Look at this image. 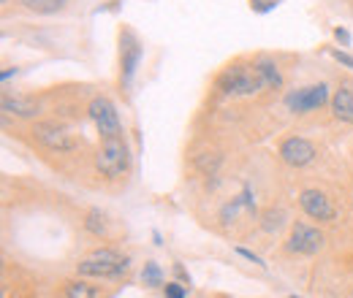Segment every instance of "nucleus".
Wrapping results in <instances>:
<instances>
[{
  "label": "nucleus",
  "mask_w": 353,
  "mask_h": 298,
  "mask_svg": "<svg viewBox=\"0 0 353 298\" xmlns=\"http://www.w3.org/2000/svg\"><path fill=\"white\" fill-rule=\"evenodd\" d=\"M131 266V257H123L114 250H95L85 260L77 263V271L82 277H120Z\"/></svg>",
  "instance_id": "f257e3e1"
},
{
  "label": "nucleus",
  "mask_w": 353,
  "mask_h": 298,
  "mask_svg": "<svg viewBox=\"0 0 353 298\" xmlns=\"http://www.w3.org/2000/svg\"><path fill=\"white\" fill-rule=\"evenodd\" d=\"M95 166H98V171H101L103 176H109V179L123 176V173L128 171V166H131L128 144H125L120 136L103 138V144H101V149H98V155H95Z\"/></svg>",
  "instance_id": "f03ea898"
},
{
  "label": "nucleus",
  "mask_w": 353,
  "mask_h": 298,
  "mask_svg": "<svg viewBox=\"0 0 353 298\" xmlns=\"http://www.w3.org/2000/svg\"><path fill=\"white\" fill-rule=\"evenodd\" d=\"M218 87H221L223 92H228V95H253L264 85H261V79H259L253 65L250 68L248 65H231V68H225L221 74Z\"/></svg>",
  "instance_id": "7ed1b4c3"
},
{
  "label": "nucleus",
  "mask_w": 353,
  "mask_h": 298,
  "mask_svg": "<svg viewBox=\"0 0 353 298\" xmlns=\"http://www.w3.org/2000/svg\"><path fill=\"white\" fill-rule=\"evenodd\" d=\"M90 117L95 123L98 133L103 138H114L123 133V125H120V114H117V106L109 100V98H95L90 103Z\"/></svg>",
  "instance_id": "20e7f679"
},
{
  "label": "nucleus",
  "mask_w": 353,
  "mask_h": 298,
  "mask_svg": "<svg viewBox=\"0 0 353 298\" xmlns=\"http://www.w3.org/2000/svg\"><path fill=\"white\" fill-rule=\"evenodd\" d=\"M329 100V87L326 85H310L302 87V89H294L285 95V106L296 114H307V111H315L321 109L323 103Z\"/></svg>",
  "instance_id": "39448f33"
},
{
  "label": "nucleus",
  "mask_w": 353,
  "mask_h": 298,
  "mask_svg": "<svg viewBox=\"0 0 353 298\" xmlns=\"http://www.w3.org/2000/svg\"><path fill=\"white\" fill-rule=\"evenodd\" d=\"M33 138L41 147L52 149V152H71V149H77V141L71 138V133L65 128H60V125H54V123H39L33 128Z\"/></svg>",
  "instance_id": "423d86ee"
},
{
  "label": "nucleus",
  "mask_w": 353,
  "mask_h": 298,
  "mask_svg": "<svg viewBox=\"0 0 353 298\" xmlns=\"http://www.w3.org/2000/svg\"><path fill=\"white\" fill-rule=\"evenodd\" d=\"M141 54H144V49H141V43L139 39L133 36L131 30H123V36H120V71H123V87H131L133 82V74H136V68H139V63H141Z\"/></svg>",
  "instance_id": "0eeeda50"
},
{
  "label": "nucleus",
  "mask_w": 353,
  "mask_h": 298,
  "mask_svg": "<svg viewBox=\"0 0 353 298\" xmlns=\"http://www.w3.org/2000/svg\"><path fill=\"white\" fill-rule=\"evenodd\" d=\"M280 158H283L288 166L302 169V166H307L310 160L315 158V147L310 144L307 138H302V136H291V138H285V141L280 144Z\"/></svg>",
  "instance_id": "6e6552de"
},
{
  "label": "nucleus",
  "mask_w": 353,
  "mask_h": 298,
  "mask_svg": "<svg viewBox=\"0 0 353 298\" xmlns=\"http://www.w3.org/2000/svg\"><path fill=\"white\" fill-rule=\"evenodd\" d=\"M321 247H323V236H321L315 228L296 222V228H294V233H291V239H288V253L315 255Z\"/></svg>",
  "instance_id": "1a4fd4ad"
},
{
  "label": "nucleus",
  "mask_w": 353,
  "mask_h": 298,
  "mask_svg": "<svg viewBox=\"0 0 353 298\" xmlns=\"http://www.w3.org/2000/svg\"><path fill=\"white\" fill-rule=\"evenodd\" d=\"M299 204H302V209L312 217V220H321V222H332L334 220V206H332V201L321 193V190H305L302 195H299Z\"/></svg>",
  "instance_id": "9d476101"
},
{
  "label": "nucleus",
  "mask_w": 353,
  "mask_h": 298,
  "mask_svg": "<svg viewBox=\"0 0 353 298\" xmlns=\"http://www.w3.org/2000/svg\"><path fill=\"white\" fill-rule=\"evenodd\" d=\"M332 114L343 123L353 125V89L351 87H340L332 98Z\"/></svg>",
  "instance_id": "9b49d317"
},
{
  "label": "nucleus",
  "mask_w": 353,
  "mask_h": 298,
  "mask_svg": "<svg viewBox=\"0 0 353 298\" xmlns=\"http://www.w3.org/2000/svg\"><path fill=\"white\" fill-rule=\"evenodd\" d=\"M253 68H256V74H259L261 85L269 87V89H277V87L283 85V76H280V68H277V63H274V60L261 57V60H256V63H253Z\"/></svg>",
  "instance_id": "f8f14e48"
},
{
  "label": "nucleus",
  "mask_w": 353,
  "mask_h": 298,
  "mask_svg": "<svg viewBox=\"0 0 353 298\" xmlns=\"http://www.w3.org/2000/svg\"><path fill=\"white\" fill-rule=\"evenodd\" d=\"M3 111L6 114H14V117H36L39 114V103L30 100V98H3Z\"/></svg>",
  "instance_id": "ddd939ff"
},
{
  "label": "nucleus",
  "mask_w": 353,
  "mask_h": 298,
  "mask_svg": "<svg viewBox=\"0 0 353 298\" xmlns=\"http://www.w3.org/2000/svg\"><path fill=\"white\" fill-rule=\"evenodd\" d=\"M28 11H36V14H57L65 8L68 0H22Z\"/></svg>",
  "instance_id": "4468645a"
},
{
  "label": "nucleus",
  "mask_w": 353,
  "mask_h": 298,
  "mask_svg": "<svg viewBox=\"0 0 353 298\" xmlns=\"http://www.w3.org/2000/svg\"><path fill=\"white\" fill-rule=\"evenodd\" d=\"M141 282L147 288H161L163 285V274H161V266L158 263H144V271H141Z\"/></svg>",
  "instance_id": "2eb2a0df"
},
{
  "label": "nucleus",
  "mask_w": 353,
  "mask_h": 298,
  "mask_svg": "<svg viewBox=\"0 0 353 298\" xmlns=\"http://www.w3.org/2000/svg\"><path fill=\"white\" fill-rule=\"evenodd\" d=\"M98 290L88 282H68L65 285V298H95Z\"/></svg>",
  "instance_id": "dca6fc26"
},
{
  "label": "nucleus",
  "mask_w": 353,
  "mask_h": 298,
  "mask_svg": "<svg viewBox=\"0 0 353 298\" xmlns=\"http://www.w3.org/2000/svg\"><path fill=\"white\" fill-rule=\"evenodd\" d=\"M85 228H88L90 233H95V236H103L106 233V225H103V217L98 212H90L88 220H85Z\"/></svg>",
  "instance_id": "f3484780"
},
{
  "label": "nucleus",
  "mask_w": 353,
  "mask_h": 298,
  "mask_svg": "<svg viewBox=\"0 0 353 298\" xmlns=\"http://www.w3.org/2000/svg\"><path fill=\"white\" fill-rule=\"evenodd\" d=\"M283 217H285V214L280 212V209H277V212H266L264 214V231H277V228L283 225Z\"/></svg>",
  "instance_id": "a211bd4d"
},
{
  "label": "nucleus",
  "mask_w": 353,
  "mask_h": 298,
  "mask_svg": "<svg viewBox=\"0 0 353 298\" xmlns=\"http://www.w3.org/2000/svg\"><path fill=\"white\" fill-rule=\"evenodd\" d=\"M196 166L204 171V173H215V169L221 166V158L212 155V158H196Z\"/></svg>",
  "instance_id": "6ab92c4d"
},
{
  "label": "nucleus",
  "mask_w": 353,
  "mask_h": 298,
  "mask_svg": "<svg viewBox=\"0 0 353 298\" xmlns=\"http://www.w3.org/2000/svg\"><path fill=\"white\" fill-rule=\"evenodd\" d=\"M277 3H280V0H250V8H253L256 14H269V11L277 8Z\"/></svg>",
  "instance_id": "aec40b11"
},
{
  "label": "nucleus",
  "mask_w": 353,
  "mask_h": 298,
  "mask_svg": "<svg viewBox=\"0 0 353 298\" xmlns=\"http://www.w3.org/2000/svg\"><path fill=\"white\" fill-rule=\"evenodd\" d=\"M163 293H166V298H185V288L179 282H166L163 285Z\"/></svg>",
  "instance_id": "412c9836"
},
{
  "label": "nucleus",
  "mask_w": 353,
  "mask_h": 298,
  "mask_svg": "<svg viewBox=\"0 0 353 298\" xmlns=\"http://www.w3.org/2000/svg\"><path fill=\"white\" fill-rule=\"evenodd\" d=\"M340 65H345V68H353V54H348V52H340V49H332L329 52Z\"/></svg>",
  "instance_id": "4be33fe9"
},
{
  "label": "nucleus",
  "mask_w": 353,
  "mask_h": 298,
  "mask_svg": "<svg viewBox=\"0 0 353 298\" xmlns=\"http://www.w3.org/2000/svg\"><path fill=\"white\" fill-rule=\"evenodd\" d=\"M236 255H242L245 260H250V263H256V266H266L264 260L256 255V253H250V250H245V247H236Z\"/></svg>",
  "instance_id": "5701e85b"
},
{
  "label": "nucleus",
  "mask_w": 353,
  "mask_h": 298,
  "mask_svg": "<svg viewBox=\"0 0 353 298\" xmlns=\"http://www.w3.org/2000/svg\"><path fill=\"white\" fill-rule=\"evenodd\" d=\"M334 39L343 43V46H351V33H348V30H343V28H337V30H334Z\"/></svg>",
  "instance_id": "b1692460"
},
{
  "label": "nucleus",
  "mask_w": 353,
  "mask_h": 298,
  "mask_svg": "<svg viewBox=\"0 0 353 298\" xmlns=\"http://www.w3.org/2000/svg\"><path fill=\"white\" fill-rule=\"evenodd\" d=\"M174 271H176V277H179V279H185V285H190V277L185 274V268H182L179 263H176V266H174Z\"/></svg>",
  "instance_id": "393cba45"
},
{
  "label": "nucleus",
  "mask_w": 353,
  "mask_h": 298,
  "mask_svg": "<svg viewBox=\"0 0 353 298\" xmlns=\"http://www.w3.org/2000/svg\"><path fill=\"white\" fill-rule=\"evenodd\" d=\"M14 74H17V68H6V71L0 74V79H3V82H8V79H11Z\"/></svg>",
  "instance_id": "a878e982"
},
{
  "label": "nucleus",
  "mask_w": 353,
  "mask_h": 298,
  "mask_svg": "<svg viewBox=\"0 0 353 298\" xmlns=\"http://www.w3.org/2000/svg\"><path fill=\"white\" fill-rule=\"evenodd\" d=\"M0 3H8V0H0Z\"/></svg>",
  "instance_id": "bb28decb"
},
{
  "label": "nucleus",
  "mask_w": 353,
  "mask_h": 298,
  "mask_svg": "<svg viewBox=\"0 0 353 298\" xmlns=\"http://www.w3.org/2000/svg\"><path fill=\"white\" fill-rule=\"evenodd\" d=\"M291 298H302V296H291Z\"/></svg>",
  "instance_id": "cd10ccee"
}]
</instances>
